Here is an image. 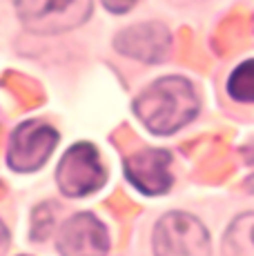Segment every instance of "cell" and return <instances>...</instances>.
Wrapping results in <instances>:
<instances>
[{
  "mask_svg": "<svg viewBox=\"0 0 254 256\" xmlns=\"http://www.w3.org/2000/svg\"><path fill=\"white\" fill-rule=\"evenodd\" d=\"M134 114L154 134L168 136L198 114V96L192 82L180 76L156 80L134 100Z\"/></svg>",
  "mask_w": 254,
  "mask_h": 256,
  "instance_id": "6da1fadb",
  "label": "cell"
},
{
  "mask_svg": "<svg viewBox=\"0 0 254 256\" xmlns=\"http://www.w3.org/2000/svg\"><path fill=\"white\" fill-rule=\"evenodd\" d=\"M154 256H210V234L192 214L170 212L156 223Z\"/></svg>",
  "mask_w": 254,
  "mask_h": 256,
  "instance_id": "7a4b0ae2",
  "label": "cell"
},
{
  "mask_svg": "<svg viewBox=\"0 0 254 256\" xmlns=\"http://www.w3.org/2000/svg\"><path fill=\"white\" fill-rule=\"evenodd\" d=\"M20 22L34 34H60L85 22L92 0H16Z\"/></svg>",
  "mask_w": 254,
  "mask_h": 256,
  "instance_id": "3957f363",
  "label": "cell"
},
{
  "mask_svg": "<svg viewBox=\"0 0 254 256\" xmlns=\"http://www.w3.org/2000/svg\"><path fill=\"white\" fill-rule=\"evenodd\" d=\"M107 180V172L100 163L98 150L92 142H76L65 152L56 170V183L60 192L72 198L94 194Z\"/></svg>",
  "mask_w": 254,
  "mask_h": 256,
  "instance_id": "277c9868",
  "label": "cell"
},
{
  "mask_svg": "<svg viewBox=\"0 0 254 256\" xmlns=\"http://www.w3.org/2000/svg\"><path fill=\"white\" fill-rule=\"evenodd\" d=\"M58 145V134L40 120H25L14 130L9 140V167L14 172H34L47 163Z\"/></svg>",
  "mask_w": 254,
  "mask_h": 256,
  "instance_id": "5b68a950",
  "label": "cell"
},
{
  "mask_svg": "<svg viewBox=\"0 0 254 256\" xmlns=\"http://www.w3.org/2000/svg\"><path fill=\"white\" fill-rule=\"evenodd\" d=\"M110 248L105 225L90 212L72 216L58 232L60 256H105Z\"/></svg>",
  "mask_w": 254,
  "mask_h": 256,
  "instance_id": "8992f818",
  "label": "cell"
},
{
  "mask_svg": "<svg viewBox=\"0 0 254 256\" xmlns=\"http://www.w3.org/2000/svg\"><path fill=\"white\" fill-rule=\"evenodd\" d=\"M172 156L165 150H140L125 158L127 180L148 196H160L172 187Z\"/></svg>",
  "mask_w": 254,
  "mask_h": 256,
  "instance_id": "52a82bcc",
  "label": "cell"
},
{
  "mask_svg": "<svg viewBox=\"0 0 254 256\" xmlns=\"http://www.w3.org/2000/svg\"><path fill=\"white\" fill-rule=\"evenodd\" d=\"M116 49L140 62H163L172 49V36L160 22H140L116 36Z\"/></svg>",
  "mask_w": 254,
  "mask_h": 256,
  "instance_id": "ba28073f",
  "label": "cell"
},
{
  "mask_svg": "<svg viewBox=\"0 0 254 256\" xmlns=\"http://www.w3.org/2000/svg\"><path fill=\"white\" fill-rule=\"evenodd\" d=\"M223 256H254V212L236 216L223 236Z\"/></svg>",
  "mask_w": 254,
  "mask_h": 256,
  "instance_id": "9c48e42d",
  "label": "cell"
},
{
  "mask_svg": "<svg viewBox=\"0 0 254 256\" xmlns=\"http://www.w3.org/2000/svg\"><path fill=\"white\" fill-rule=\"evenodd\" d=\"M228 94L236 102H254V58L241 62L230 74Z\"/></svg>",
  "mask_w": 254,
  "mask_h": 256,
  "instance_id": "30bf717a",
  "label": "cell"
},
{
  "mask_svg": "<svg viewBox=\"0 0 254 256\" xmlns=\"http://www.w3.org/2000/svg\"><path fill=\"white\" fill-rule=\"evenodd\" d=\"M138 2V0H102V4H105V9L107 12H112V14H125V12H130L134 4Z\"/></svg>",
  "mask_w": 254,
  "mask_h": 256,
  "instance_id": "8fae6325",
  "label": "cell"
},
{
  "mask_svg": "<svg viewBox=\"0 0 254 256\" xmlns=\"http://www.w3.org/2000/svg\"><path fill=\"white\" fill-rule=\"evenodd\" d=\"M7 248H9V232H7V228L0 223V256H4Z\"/></svg>",
  "mask_w": 254,
  "mask_h": 256,
  "instance_id": "7c38bea8",
  "label": "cell"
}]
</instances>
